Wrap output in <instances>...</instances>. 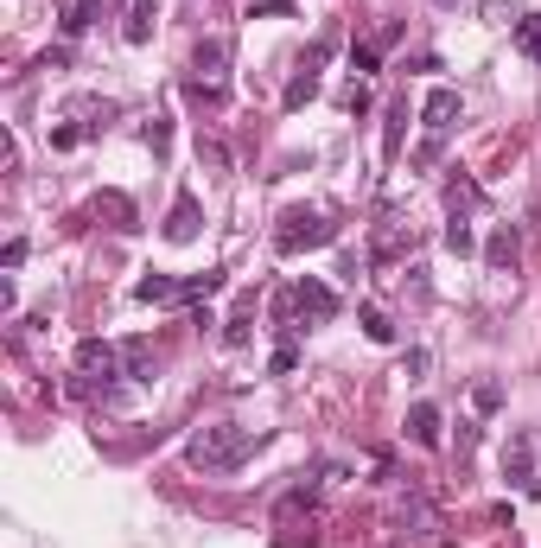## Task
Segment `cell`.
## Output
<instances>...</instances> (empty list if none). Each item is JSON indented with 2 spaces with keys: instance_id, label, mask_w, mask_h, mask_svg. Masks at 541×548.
I'll list each match as a JSON object with an SVG mask.
<instances>
[{
  "instance_id": "obj_22",
  "label": "cell",
  "mask_w": 541,
  "mask_h": 548,
  "mask_svg": "<svg viewBox=\"0 0 541 548\" xmlns=\"http://www.w3.org/2000/svg\"><path fill=\"white\" fill-rule=\"evenodd\" d=\"M376 64H382V45H370V39L351 45V71H357V77H363V71H376Z\"/></svg>"
},
{
  "instance_id": "obj_16",
  "label": "cell",
  "mask_w": 541,
  "mask_h": 548,
  "mask_svg": "<svg viewBox=\"0 0 541 548\" xmlns=\"http://www.w3.org/2000/svg\"><path fill=\"white\" fill-rule=\"evenodd\" d=\"M357 325H363V338H370V345H395V319L382 313L376 300H370V306H357Z\"/></svg>"
},
{
  "instance_id": "obj_12",
  "label": "cell",
  "mask_w": 541,
  "mask_h": 548,
  "mask_svg": "<svg viewBox=\"0 0 541 548\" xmlns=\"http://www.w3.org/2000/svg\"><path fill=\"white\" fill-rule=\"evenodd\" d=\"M516 255H522L516 230H510V224H503V230H491V243H484V262H491L497 274H510V268H516Z\"/></svg>"
},
{
  "instance_id": "obj_24",
  "label": "cell",
  "mask_w": 541,
  "mask_h": 548,
  "mask_svg": "<svg viewBox=\"0 0 541 548\" xmlns=\"http://www.w3.org/2000/svg\"><path fill=\"white\" fill-rule=\"evenodd\" d=\"M293 364H300V351H293V345H281V351H274V357H268V370H274V376H287Z\"/></svg>"
},
{
  "instance_id": "obj_18",
  "label": "cell",
  "mask_w": 541,
  "mask_h": 548,
  "mask_svg": "<svg viewBox=\"0 0 541 548\" xmlns=\"http://www.w3.org/2000/svg\"><path fill=\"white\" fill-rule=\"evenodd\" d=\"M134 300H141V306L179 300V281H172V274H147V281H134Z\"/></svg>"
},
{
  "instance_id": "obj_13",
  "label": "cell",
  "mask_w": 541,
  "mask_h": 548,
  "mask_svg": "<svg viewBox=\"0 0 541 548\" xmlns=\"http://www.w3.org/2000/svg\"><path fill=\"white\" fill-rule=\"evenodd\" d=\"M153 26H160V7H153V0H134V7H128V26H121V39H128V45H147Z\"/></svg>"
},
{
  "instance_id": "obj_27",
  "label": "cell",
  "mask_w": 541,
  "mask_h": 548,
  "mask_svg": "<svg viewBox=\"0 0 541 548\" xmlns=\"http://www.w3.org/2000/svg\"><path fill=\"white\" fill-rule=\"evenodd\" d=\"M497 402H503V389H497V383H478V408H484V415H491Z\"/></svg>"
},
{
  "instance_id": "obj_21",
  "label": "cell",
  "mask_w": 541,
  "mask_h": 548,
  "mask_svg": "<svg viewBox=\"0 0 541 548\" xmlns=\"http://www.w3.org/2000/svg\"><path fill=\"white\" fill-rule=\"evenodd\" d=\"M446 249H452V255H471V249H478V236H471L465 217H452V224H446Z\"/></svg>"
},
{
  "instance_id": "obj_6",
  "label": "cell",
  "mask_w": 541,
  "mask_h": 548,
  "mask_svg": "<svg viewBox=\"0 0 541 548\" xmlns=\"http://www.w3.org/2000/svg\"><path fill=\"white\" fill-rule=\"evenodd\" d=\"M421 122H427V134H440V141H446V134L459 128V90H446V83H440V90L421 102Z\"/></svg>"
},
{
  "instance_id": "obj_8",
  "label": "cell",
  "mask_w": 541,
  "mask_h": 548,
  "mask_svg": "<svg viewBox=\"0 0 541 548\" xmlns=\"http://www.w3.org/2000/svg\"><path fill=\"white\" fill-rule=\"evenodd\" d=\"M121 376H128V383H153V376H160V351H153L147 338H128V345H121Z\"/></svg>"
},
{
  "instance_id": "obj_9",
  "label": "cell",
  "mask_w": 541,
  "mask_h": 548,
  "mask_svg": "<svg viewBox=\"0 0 541 548\" xmlns=\"http://www.w3.org/2000/svg\"><path fill=\"white\" fill-rule=\"evenodd\" d=\"M503 478H510V485H535V440L529 434H510V447H503Z\"/></svg>"
},
{
  "instance_id": "obj_11",
  "label": "cell",
  "mask_w": 541,
  "mask_h": 548,
  "mask_svg": "<svg viewBox=\"0 0 541 548\" xmlns=\"http://www.w3.org/2000/svg\"><path fill=\"white\" fill-rule=\"evenodd\" d=\"M408 440H414V447H440V408H433V402L408 408Z\"/></svg>"
},
{
  "instance_id": "obj_26",
  "label": "cell",
  "mask_w": 541,
  "mask_h": 548,
  "mask_svg": "<svg viewBox=\"0 0 541 548\" xmlns=\"http://www.w3.org/2000/svg\"><path fill=\"white\" fill-rule=\"evenodd\" d=\"M433 160H440V134H427L421 153H414V166H433Z\"/></svg>"
},
{
  "instance_id": "obj_10",
  "label": "cell",
  "mask_w": 541,
  "mask_h": 548,
  "mask_svg": "<svg viewBox=\"0 0 541 548\" xmlns=\"http://www.w3.org/2000/svg\"><path fill=\"white\" fill-rule=\"evenodd\" d=\"M191 236H198V198L179 192L172 211H166V243H191Z\"/></svg>"
},
{
  "instance_id": "obj_3",
  "label": "cell",
  "mask_w": 541,
  "mask_h": 548,
  "mask_svg": "<svg viewBox=\"0 0 541 548\" xmlns=\"http://www.w3.org/2000/svg\"><path fill=\"white\" fill-rule=\"evenodd\" d=\"M191 96L198 102H223V71H230V45L223 39H198V51H191Z\"/></svg>"
},
{
  "instance_id": "obj_20",
  "label": "cell",
  "mask_w": 541,
  "mask_h": 548,
  "mask_svg": "<svg viewBox=\"0 0 541 548\" xmlns=\"http://www.w3.org/2000/svg\"><path fill=\"white\" fill-rule=\"evenodd\" d=\"M516 45H522V58L541 64V13H522L516 20Z\"/></svg>"
},
{
  "instance_id": "obj_23",
  "label": "cell",
  "mask_w": 541,
  "mask_h": 548,
  "mask_svg": "<svg viewBox=\"0 0 541 548\" xmlns=\"http://www.w3.org/2000/svg\"><path fill=\"white\" fill-rule=\"evenodd\" d=\"M249 313H255V300H242V313L223 325V338H230V345H249Z\"/></svg>"
},
{
  "instance_id": "obj_15",
  "label": "cell",
  "mask_w": 541,
  "mask_h": 548,
  "mask_svg": "<svg viewBox=\"0 0 541 548\" xmlns=\"http://www.w3.org/2000/svg\"><path fill=\"white\" fill-rule=\"evenodd\" d=\"M211 294H223V268H204V274H185V281H179V300L185 306H198Z\"/></svg>"
},
{
  "instance_id": "obj_7",
  "label": "cell",
  "mask_w": 541,
  "mask_h": 548,
  "mask_svg": "<svg viewBox=\"0 0 541 548\" xmlns=\"http://www.w3.org/2000/svg\"><path fill=\"white\" fill-rule=\"evenodd\" d=\"M319 64H325V45H312L306 64H300V71H293V83H287V96H281L287 109H306V102L319 96Z\"/></svg>"
},
{
  "instance_id": "obj_17",
  "label": "cell",
  "mask_w": 541,
  "mask_h": 548,
  "mask_svg": "<svg viewBox=\"0 0 541 548\" xmlns=\"http://www.w3.org/2000/svg\"><path fill=\"white\" fill-rule=\"evenodd\" d=\"M446 204H452V217H465V211H478V204H484V192H478L465 173H452V179H446Z\"/></svg>"
},
{
  "instance_id": "obj_14",
  "label": "cell",
  "mask_w": 541,
  "mask_h": 548,
  "mask_svg": "<svg viewBox=\"0 0 541 548\" xmlns=\"http://www.w3.org/2000/svg\"><path fill=\"white\" fill-rule=\"evenodd\" d=\"M401 134H408V96L389 102V122H382V160H401Z\"/></svg>"
},
{
  "instance_id": "obj_4",
  "label": "cell",
  "mask_w": 541,
  "mask_h": 548,
  "mask_svg": "<svg viewBox=\"0 0 541 548\" xmlns=\"http://www.w3.org/2000/svg\"><path fill=\"white\" fill-rule=\"evenodd\" d=\"M325 243H338V224H325L319 211H287L281 236H274V249H281V255H300V249H325Z\"/></svg>"
},
{
  "instance_id": "obj_5",
  "label": "cell",
  "mask_w": 541,
  "mask_h": 548,
  "mask_svg": "<svg viewBox=\"0 0 541 548\" xmlns=\"http://www.w3.org/2000/svg\"><path fill=\"white\" fill-rule=\"evenodd\" d=\"M293 313H306V319H331V313H338V294H331L325 281H312V274H300V281H293Z\"/></svg>"
},
{
  "instance_id": "obj_25",
  "label": "cell",
  "mask_w": 541,
  "mask_h": 548,
  "mask_svg": "<svg viewBox=\"0 0 541 548\" xmlns=\"http://www.w3.org/2000/svg\"><path fill=\"white\" fill-rule=\"evenodd\" d=\"M344 109L363 115V109H370V90H363V83H351V90H344Z\"/></svg>"
},
{
  "instance_id": "obj_28",
  "label": "cell",
  "mask_w": 541,
  "mask_h": 548,
  "mask_svg": "<svg viewBox=\"0 0 541 548\" xmlns=\"http://www.w3.org/2000/svg\"><path fill=\"white\" fill-rule=\"evenodd\" d=\"M433 7H452V0H433Z\"/></svg>"
},
{
  "instance_id": "obj_19",
  "label": "cell",
  "mask_w": 541,
  "mask_h": 548,
  "mask_svg": "<svg viewBox=\"0 0 541 548\" xmlns=\"http://www.w3.org/2000/svg\"><path fill=\"white\" fill-rule=\"evenodd\" d=\"M408 523H414V536H421V529H433V504H427V498H408V504L395 510V529H408Z\"/></svg>"
},
{
  "instance_id": "obj_1",
  "label": "cell",
  "mask_w": 541,
  "mask_h": 548,
  "mask_svg": "<svg viewBox=\"0 0 541 548\" xmlns=\"http://www.w3.org/2000/svg\"><path fill=\"white\" fill-rule=\"evenodd\" d=\"M261 447V434H255V427H236V421H217V427H198V434H191V447H185V459H191V466H198V472H236L242 466V459H249Z\"/></svg>"
},
{
  "instance_id": "obj_2",
  "label": "cell",
  "mask_w": 541,
  "mask_h": 548,
  "mask_svg": "<svg viewBox=\"0 0 541 548\" xmlns=\"http://www.w3.org/2000/svg\"><path fill=\"white\" fill-rule=\"evenodd\" d=\"M121 376V345L109 338H83L77 345V396H109Z\"/></svg>"
}]
</instances>
